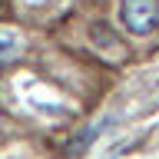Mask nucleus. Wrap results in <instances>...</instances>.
Returning a JSON list of instances; mask_svg holds the SVG:
<instances>
[{
	"instance_id": "nucleus-3",
	"label": "nucleus",
	"mask_w": 159,
	"mask_h": 159,
	"mask_svg": "<svg viewBox=\"0 0 159 159\" xmlns=\"http://www.w3.org/2000/svg\"><path fill=\"white\" fill-rule=\"evenodd\" d=\"M0 7H3V0H0Z\"/></svg>"
},
{
	"instance_id": "nucleus-2",
	"label": "nucleus",
	"mask_w": 159,
	"mask_h": 159,
	"mask_svg": "<svg viewBox=\"0 0 159 159\" xmlns=\"http://www.w3.org/2000/svg\"><path fill=\"white\" fill-rule=\"evenodd\" d=\"M17 50H20L17 33H10V30H0V66H3L7 60H13V57H17Z\"/></svg>"
},
{
	"instance_id": "nucleus-1",
	"label": "nucleus",
	"mask_w": 159,
	"mask_h": 159,
	"mask_svg": "<svg viewBox=\"0 0 159 159\" xmlns=\"http://www.w3.org/2000/svg\"><path fill=\"white\" fill-rule=\"evenodd\" d=\"M119 23L129 33H152L159 27V0H123L119 3Z\"/></svg>"
}]
</instances>
